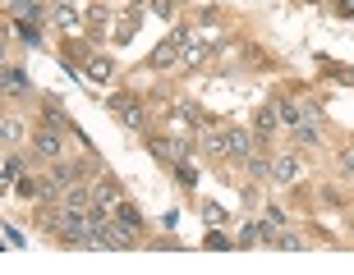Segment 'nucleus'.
I'll list each match as a JSON object with an SVG mask.
<instances>
[{
  "instance_id": "f257e3e1",
  "label": "nucleus",
  "mask_w": 354,
  "mask_h": 275,
  "mask_svg": "<svg viewBox=\"0 0 354 275\" xmlns=\"http://www.w3.org/2000/svg\"><path fill=\"white\" fill-rule=\"evenodd\" d=\"M32 152H37L41 161H65V138H60V129L46 124V129L32 138Z\"/></svg>"
},
{
  "instance_id": "f03ea898",
  "label": "nucleus",
  "mask_w": 354,
  "mask_h": 275,
  "mask_svg": "<svg viewBox=\"0 0 354 275\" xmlns=\"http://www.w3.org/2000/svg\"><path fill=\"white\" fill-rule=\"evenodd\" d=\"M97 248H111V252H124V248H133V230H124V225H106L102 221V230H97Z\"/></svg>"
},
{
  "instance_id": "7ed1b4c3",
  "label": "nucleus",
  "mask_w": 354,
  "mask_h": 275,
  "mask_svg": "<svg viewBox=\"0 0 354 275\" xmlns=\"http://www.w3.org/2000/svg\"><path fill=\"white\" fill-rule=\"evenodd\" d=\"M299 174H304V156H299V152L272 156V183H295Z\"/></svg>"
},
{
  "instance_id": "20e7f679",
  "label": "nucleus",
  "mask_w": 354,
  "mask_h": 275,
  "mask_svg": "<svg viewBox=\"0 0 354 275\" xmlns=\"http://www.w3.org/2000/svg\"><path fill=\"white\" fill-rule=\"evenodd\" d=\"M60 207H69V211H97V188H88V183H69L65 193H60Z\"/></svg>"
},
{
  "instance_id": "39448f33",
  "label": "nucleus",
  "mask_w": 354,
  "mask_h": 275,
  "mask_svg": "<svg viewBox=\"0 0 354 275\" xmlns=\"http://www.w3.org/2000/svg\"><path fill=\"white\" fill-rule=\"evenodd\" d=\"M253 143H258V133L239 129V124H230V129H225V147H230V156H235V161H249L253 156Z\"/></svg>"
},
{
  "instance_id": "423d86ee",
  "label": "nucleus",
  "mask_w": 354,
  "mask_h": 275,
  "mask_svg": "<svg viewBox=\"0 0 354 275\" xmlns=\"http://www.w3.org/2000/svg\"><path fill=\"white\" fill-rule=\"evenodd\" d=\"M83 74H88V83H111L115 79V60L111 55H88L83 60Z\"/></svg>"
},
{
  "instance_id": "0eeeda50",
  "label": "nucleus",
  "mask_w": 354,
  "mask_h": 275,
  "mask_svg": "<svg viewBox=\"0 0 354 275\" xmlns=\"http://www.w3.org/2000/svg\"><path fill=\"white\" fill-rule=\"evenodd\" d=\"M180 55H184V41H180V37H171V41H161L157 51L147 55V65H152V69H171Z\"/></svg>"
},
{
  "instance_id": "6e6552de",
  "label": "nucleus",
  "mask_w": 354,
  "mask_h": 275,
  "mask_svg": "<svg viewBox=\"0 0 354 275\" xmlns=\"http://www.w3.org/2000/svg\"><path fill=\"white\" fill-rule=\"evenodd\" d=\"M203 152H207L212 161H225V156H230V147H225V129L203 124Z\"/></svg>"
},
{
  "instance_id": "1a4fd4ad",
  "label": "nucleus",
  "mask_w": 354,
  "mask_h": 275,
  "mask_svg": "<svg viewBox=\"0 0 354 275\" xmlns=\"http://www.w3.org/2000/svg\"><path fill=\"white\" fill-rule=\"evenodd\" d=\"M267 243V225L263 221H249V225H239V234H235V248H263Z\"/></svg>"
},
{
  "instance_id": "9d476101",
  "label": "nucleus",
  "mask_w": 354,
  "mask_h": 275,
  "mask_svg": "<svg viewBox=\"0 0 354 275\" xmlns=\"http://www.w3.org/2000/svg\"><path fill=\"white\" fill-rule=\"evenodd\" d=\"M51 19H55L60 28H65V32H79V28H83L79 5H69V0H60V5H55V10H51Z\"/></svg>"
},
{
  "instance_id": "9b49d317",
  "label": "nucleus",
  "mask_w": 354,
  "mask_h": 275,
  "mask_svg": "<svg viewBox=\"0 0 354 275\" xmlns=\"http://www.w3.org/2000/svg\"><path fill=\"white\" fill-rule=\"evenodd\" d=\"M120 202H124V193H120V188H115L111 179H102V183H97V211H102V216H106V211L115 216V207H120Z\"/></svg>"
},
{
  "instance_id": "f8f14e48",
  "label": "nucleus",
  "mask_w": 354,
  "mask_h": 275,
  "mask_svg": "<svg viewBox=\"0 0 354 275\" xmlns=\"http://www.w3.org/2000/svg\"><path fill=\"white\" fill-rule=\"evenodd\" d=\"M276 124H281V115H276V101H272V105H263V110H258V124H253L258 143H267V138H272V133H276Z\"/></svg>"
},
{
  "instance_id": "ddd939ff",
  "label": "nucleus",
  "mask_w": 354,
  "mask_h": 275,
  "mask_svg": "<svg viewBox=\"0 0 354 275\" xmlns=\"http://www.w3.org/2000/svg\"><path fill=\"white\" fill-rule=\"evenodd\" d=\"M10 10L19 14V19H24V23H37V19H46V5H41V0H10Z\"/></svg>"
},
{
  "instance_id": "4468645a",
  "label": "nucleus",
  "mask_w": 354,
  "mask_h": 275,
  "mask_svg": "<svg viewBox=\"0 0 354 275\" xmlns=\"http://www.w3.org/2000/svg\"><path fill=\"white\" fill-rule=\"evenodd\" d=\"M0 79H5V96H24V92H28V74L19 65H5Z\"/></svg>"
},
{
  "instance_id": "2eb2a0df",
  "label": "nucleus",
  "mask_w": 354,
  "mask_h": 275,
  "mask_svg": "<svg viewBox=\"0 0 354 275\" xmlns=\"http://www.w3.org/2000/svg\"><path fill=\"white\" fill-rule=\"evenodd\" d=\"M111 32H115V41H120V46H124V41H129L133 32H138V10L120 14V19H115V28H111Z\"/></svg>"
},
{
  "instance_id": "dca6fc26",
  "label": "nucleus",
  "mask_w": 354,
  "mask_h": 275,
  "mask_svg": "<svg viewBox=\"0 0 354 275\" xmlns=\"http://www.w3.org/2000/svg\"><path fill=\"white\" fill-rule=\"evenodd\" d=\"M115 221L124 225V230H143V211L133 207V202H120V207H115Z\"/></svg>"
},
{
  "instance_id": "f3484780",
  "label": "nucleus",
  "mask_w": 354,
  "mask_h": 275,
  "mask_svg": "<svg viewBox=\"0 0 354 275\" xmlns=\"http://www.w3.org/2000/svg\"><path fill=\"white\" fill-rule=\"evenodd\" d=\"M290 133H295V143H299V147H317V143H322V133H317V124H313V119H308V124L299 119V124H295Z\"/></svg>"
},
{
  "instance_id": "a211bd4d",
  "label": "nucleus",
  "mask_w": 354,
  "mask_h": 275,
  "mask_svg": "<svg viewBox=\"0 0 354 275\" xmlns=\"http://www.w3.org/2000/svg\"><path fill=\"white\" fill-rule=\"evenodd\" d=\"M276 115H281V124H290V129H295V124L304 119V110L290 101V96H276Z\"/></svg>"
},
{
  "instance_id": "6ab92c4d",
  "label": "nucleus",
  "mask_w": 354,
  "mask_h": 275,
  "mask_svg": "<svg viewBox=\"0 0 354 275\" xmlns=\"http://www.w3.org/2000/svg\"><path fill=\"white\" fill-rule=\"evenodd\" d=\"M147 152L157 161H171L175 165V138H147Z\"/></svg>"
},
{
  "instance_id": "aec40b11",
  "label": "nucleus",
  "mask_w": 354,
  "mask_h": 275,
  "mask_svg": "<svg viewBox=\"0 0 354 275\" xmlns=\"http://www.w3.org/2000/svg\"><path fill=\"white\" fill-rule=\"evenodd\" d=\"M175 119H180V124H189V129H203V124H207V119L198 115V105H189V101L175 105Z\"/></svg>"
},
{
  "instance_id": "412c9836",
  "label": "nucleus",
  "mask_w": 354,
  "mask_h": 275,
  "mask_svg": "<svg viewBox=\"0 0 354 275\" xmlns=\"http://www.w3.org/2000/svg\"><path fill=\"white\" fill-rule=\"evenodd\" d=\"M0 179H5V183H19V179H24V156H14V152H10V156H5V165H0Z\"/></svg>"
},
{
  "instance_id": "4be33fe9",
  "label": "nucleus",
  "mask_w": 354,
  "mask_h": 275,
  "mask_svg": "<svg viewBox=\"0 0 354 275\" xmlns=\"http://www.w3.org/2000/svg\"><path fill=\"white\" fill-rule=\"evenodd\" d=\"M120 124H124V129H133V133H138V129H143V124H147V115H143V110H138V105H124V110H120Z\"/></svg>"
},
{
  "instance_id": "5701e85b",
  "label": "nucleus",
  "mask_w": 354,
  "mask_h": 275,
  "mask_svg": "<svg viewBox=\"0 0 354 275\" xmlns=\"http://www.w3.org/2000/svg\"><path fill=\"white\" fill-rule=\"evenodd\" d=\"M207 55H212V46H203V41H198V46H184V55H180V60H184L189 69H198L203 60H207Z\"/></svg>"
},
{
  "instance_id": "b1692460",
  "label": "nucleus",
  "mask_w": 354,
  "mask_h": 275,
  "mask_svg": "<svg viewBox=\"0 0 354 275\" xmlns=\"http://www.w3.org/2000/svg\"><path fill=\"white\" fill-rule=\"evenodd\" d=\"M244 165H249V174H253V179H272V161H267V156H258V152H253V156L244 161Z\"/></svg>"
},
{
  "instance_id": "393cba45",
  "label": "nucleus",
  "mask_w": 354,
  "mask_h": 275,
  "mask_svg": "<svg viewBox=\"0 0 354 275\" xmlns=\"http://www.w3.org/2000/svg\"><path fill=\"white\" fill-rule=\"evenodd\" d=\"M276 248L299 252V248H308V243H304V234H286V230H281V234H276Z\"/></svg>"
},
{
  "instance_id": "a878e982",
  "label": "nucleus",
  "mask_w": 354,
  "mask_h": 275,
  "mask_svg": "<svg viewBox=\"0 0 354 275\" xmlns=\"http://www.w3.org/2000/svg\"><path fill=\"white\" fill-rule=\"evenodd\" d=\"M19 197H46V183H37V179H19Z\"/></svg>"
},
{
  "instance_id": "bb28decb",
  "label": "nucleus",
  "mask_w": 354,
  "mask_h": 275,
  "mask_svg": "<svg viewBox=\"0 0 354 275\" xmlns=\"http://www.w3.org/2000/svg\"><path fill=\"white\" fill-rule=\"evenodd\" d=\"M0 138H5V143H19V138H24V124H19V119H5V124H0Z\"/></svg>"
},
{
  "instance_id": "cd10ccee",
  "label": "nucleus",
  "mask_w": 354,
  "mask_h": 275,
  "mask_svg": "<svg viewBox=\"0 0 354 275\" xmlns=\"http://www.w3.org/2000/svg\"><path fill=\"white\" fill-rule=\"evenodd\" d=\"M203 221H207V225H225V207H216V202H203Z\"/></svg>"
},
{
  "instance_id": "c85d7f7f",
  "label": "nucleus",
  "mask_w": 354,
  "mask_h": 275,
  "mask_svg": "<svg viewBox=\"0 0 354 275\" xmlns=\"http://www.w3.org/2000/svg\"><path fill=\"white\" fill-rule=\"evenodd\" d=\"M267 225H272V230H286V211L281 207H267V216H263Z\"/></svg>"
},
{
  "instance_id": "c756f323",
  "label": "nucleus",
  "mask_w": 354,
  "mask_h": 275,
  "mask_svg": "<svg viewBox=\"0 0 354 275\" xmlns=\"http://www.w3.org/2000/svg\"><path fill=\"white\" fill-rule=\"evenodd\" d=\"M171 5H175V0H147V10H152V14H161V19H171Z\"/></svg>"
},
{
  "instance_id": "7c9ffc66",
  "label": "nucleus",
  "mask_w": 354,
  "mask_h": 275,
  "mask_svg": "<svg viewBox=\"0 0 354 275\" xmlns=\"http://www.w3.org/2000/svg\"><path fill=\"white\" fill-rule=\"evenodd\" d=\"M341 170H345V179H354V147L341 152Z\"/></svg>"
},
{
  "instance_id": "2f4dec72",
  "label": "nucleus",
  "mask_w": 354,
  "mask_h": 275,
  "mask_svg": "<svg viewBox=\"0 0 354 275\" xmlns=\"http://www.w3.org/2000/svg\"><path fill=\"white\" fill-rule=\"evenodd\" d=\"M5 243H10V248H19V243H24V234H19L14 225H5Z\"/></svg>"
},
{
  "instance_id": "473e14b6",
  "label": "nucleus",
  "mask_w": 354,
  "mask_h": 275,
  "mask_svg": "<svg viewBox=\"0 0 354 275\" xmlns=\"http://www.w3.org/2000/svg\"><path fill=\"white\" fill-rule=\"evenodd\" d=\"M207 248L221 252V248H230V238H225V234H207Z\"/></svg>"
},
{
  "instance_id": "72a5a7b5",
  "label": "nucleus",
  "mask_w": 354,
  "mask_h": 275,
  "mask_svg": "<svg viewBox=\"0 0 354 275\" xmlns=\"http://www.w3.org/2000/svg\"><path fill=\"white\" fill-rule=\"evenodd\" d=\"M341 10H345V14H350V19H354V0H341Z\"/></svg>"
},
{
  "instance_id": "f704fd0d",
  "label": "nucleus",
  "mask_w": 354,
  "mask_h": 275,
  "mask_svg": "<svg viewBox=\"0 0 354 275\" xmlns=\"http://www.w3.org/2000/svg\"><path fill=\"white\" fill-rule=\"evenodd\" d=\"M129 5H147V0H129Z\"/></svg>"
}]
</instances>
